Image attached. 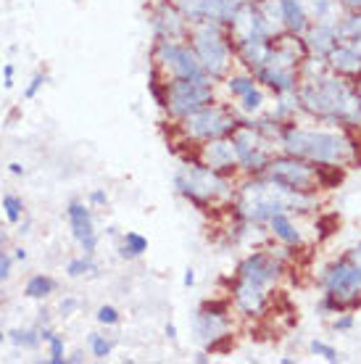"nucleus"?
<instances>
[{
  "label": "nucleus",
  "instance_id": "nucleus-63",
  "mask_svg": "<svg viewBox=\"0 0 361 364\" xmlns=\"http://www.w3.org/2000/svg\"><path fill=\"white\" fill-rule=\"evenodd\" d=\"M245 3H262V0H245Z\"/></svg>",
  "mask_w": 361,
  "mask_h": 364
},
{
  "label": "nucleus",
  "instance_id": "nucleus-40",
  "mask_svg": "<svg viewBox=\"0 0 361 364\" xmlns=\"http://www.w3.org/2000/svg\"><path fill=\"white\" fill-rule=\"evenodd\" d=\"M48 346V362L50 364H66V343H63V336L53 333V336L45 341Z\"/></svg>",
  "mask_w": 361,
  "mask_h": 364
},
{
  "label": "nucleus",
  "instance_id": "nucleus-1",
  "mask_svg": "<svg viewBox=\"0 0 361 364\" xmlns=\"http://www.w3.org/2000/svg\"><path fill=\"white\" fill-rule=\"evenodd\" d=\"M298 111L319 124L361 129V98L353 80L327 72L314 80H301L296 87Z\"/></svg>",
  "mask_w": 361,
  "mask_h": 364
},
{
  "label": "nucleus",
  "instance_id": "nucleus-41",
  "mask_svg": "<svg viewBox=\"0 0 361 364\" xmlns=\"http://www.w3.org/2000/svg\"><path fill=\"white\" fill-rule=\"evenodd\" d=\"M95 322L103 325V328H117L119 322H122V311H119L117 306H111V304H103V306H98V311H95Z\"/></svg>",
  "mask_w": 361,
  "mask_h": 364
},
{
  "label": "nucleus",
  "instance_id": "nucleus-37",
  "mask_svg": "<svg viewBox=\"0 0 361 364\" xmlns=\"http://www.w3.org/2000/svg\"><path fill=\"white\" fill-rule=\"evenodd\" d=\"M327 72H330V69H327V61L319 58V55H306L298 64L301 80H314V77H322V74H327Z\"/></svg>",
  "mask_w": 361,
  "mask_h": 364
},
{
  "label": "nucleus",
  "instance_id": "nucleus-7",
  "mask_svg": "<svg viewBox=\"0 0 361 364\" xmlns=\"http://www.w3.org/2000/svg\"><path fill=\"white\" fill-rule=\"evenodd\" d=\"M237 124H240V117L235 114L232 106H227L222 100H211L203 109L193 111L185 119L174 122V129L180 135L182 146L195 148L206 140H214V137L232 135V129Z\"/></svg>",
  "mask_w": 361,
  "mask_h": 364
},
{
  "label": "nucleus",
  "instance_id": "nucleus-60",
  "mask_svg": "<svg viewBox=\"0 0 361 364\" xmlns=\"http://www.w3.org/2000/svg\"><path fill=\"white\" fill-rule=\"evenodd\" d=\"M298 359H293V356H280V364H296Z\"/></svg>",
  "mask_w": 361,
  "mask_h": 364
},
{
  "label": "nucleus",
  "instance_id": "nucleus-29",
  "mask_svg": "<svg viewBox=\"0 0 361 364\" xmlns=\"http://www.w3.org/2000/svg\"><path fill=\"white\" fill-rule=\"evenodd\" d=\"M58 291V282L50 274H32L27 282H24V296L29 301H45L50 299L53 293Z\"/></svg>",
  "mask_w": 361,
  "mask_h": 364
},
{
  "label": "nucleus",
  "instance_id": "nucleus-2",
  "mask_svg": "<svg viewBox=\"0 0 361 364\" xmlns=\"http://www.w3.org/2000/svg\"><path fill=\"white\" fill-rule=\"evenodd\" d=\"M230 203H232L235 219L266 228V219L277 211L311 214L319 206V198L316 193L290 191L280 182L269 180L266 174H256V177H243L240 182H235V196Z\"/></svg>",
  "mask_w": 361,
  "mask_h": 364
},
{
  "label": "nucleus",
  "instance_id": "nucleus-44",
  "mask_svg": "<svg viewBox=\"0 0 361 364\" xmlns=\"http://www.w3.org/2000/svg\"><path fill=\"white\" fill-rule=\"evenodd\" d=\"M308 348H311L316 356H322L325 362H330V364H338L340 359H343V356L338 354V348L330 346V343H325V341H311V343H308Z\"/></svg>",
  "mask_w": 361,
  "mask_h": 364
},
{
  "label": "nucleus",
  "instance_id": "nucleus-19",
  "mask_svg": "<svg viewBox=\"0 0 361 364\" xmlns=\"http://www.w3.org/2000/svg\"><path fill=\"white\" fill-rule=\"evenodd\" d=\"M253 77H256V82L262 85L264 90L269 92H296V87L301 82V74L296 66H285L280 61H271V58Z\"/></svg>",
  "mask_w": 361,
  "mask_h": 364
},
{
  "label": "nucleus",
  "instance_id": "nucleus-26",
  "mask_svg": "<svg viewBox=\"0 0 361 364\" xmlns=\"http://www.w3.org/2000/svg\"><path fill=\"white\" fill-rule=\"evenodd\" d=\"M298 114V100H296V92H274V103L266 106L262 117H266L271 124H285V122H293V117Z\"/></svg>",
  "mask_w": 361,
  "mask_h": 364
},
{
  "label": "nucleus",
  "instance_id": "nucleus-24",
  "mask_svg": "<svg viewBox=\"0 0 361 364\" xmlns=\"http://www.w3.org/2000/svg\"><path fill=\"white\" fill-rule=\"evenodd\" d=\"M280 11H282V32L301 37L306 32L308 24H311L303 0H280Z\"/></svg>",
  "mask_w": 361,
  "mask_h": 364
},
{
  "label": "nucleus",
  "instance_id": "nucleus-54",
  "mask_svg": "<svg viewBox=\"0 0 361 364\" xmlns=\"http://www.w3.org/2000/svg\"><path fill=\"white\" fill-rule=\"evenodd\" d=\"M182 285H185V288H193V285H195V269H185V274H182Z\"/></svg>",
  "mask_w": 361,
  "mask_h": 364
},
{
  "label": "nucleus",
  "instance_id": "nucleus-31",
  "mask_svg": "<svg viewBox=\"0 0 361 364\" xmlns=\"http://www.w3.org/2000/svg\"><path fill=\"white\" fill-rule=\"evenodd\" d=\"M306 6V14L311 21H338V16L343 14L340 3L338 0H303Z\"/></svg>",
  "mask_w": 361,
  "mask_h": 364
},
{
  "label": "nucleus",
  "instance_id": "nucleus-46",
  "mask_svg": "<svg viewBox=\"0 0 361 364\" xmlns=\"http://www.w3.org/2000/svg\"><path fill=\"white\" fill-rule=\"evenodd\" d=\"M353 325H356V317H353V311H340V314L333 319V330H335V333H348Z\"/></svg>",
  "mask_w": 361,
  "mask_h": 364
},
{
  "label": "nucleus",
  "instance_id": "nucleus-48",
  "mask_svg": "<svg viewBox=\"0 0 361 364\" xmlns=\"http://www.w3.org/2000/svg\"><path fill=\"white\" fill-rule=\"evenodd\" d=\"M14 256L6 251V248H0V282H6L11 277V272H14Z\"/></svg>",
  "mask_w": 361,
  "mask_h": 364
},
{
  "label": "nucleus",
  "instance_id": "nucleus-43",
  "mask_svg": "<svg viewBox=\"0 0 361 364\" xmlns=\"http://www.w3.org/2000/svg\"><path fill=\"white\" fill-rule=\"evenodd\" d=\"M48 82H50V74H45V72L32 74V80H29L27 87H24V100H35L37 95H40V90H43Z\"/></svg>",
  "mask_w": 361,
  "mask_h": 364
},
{
  "label": "nucleus",
  "instance_id": "nucleus-14",
  "mask_svg": "<svg viewBox=\"0 0 361 364\" xmlns=\"http://www.w3.org/2000/svg\"><path fill=\"white\" fill-rule=\"evenodd\" d=\"M66 222H69L74 243L80 246L82 254L95 256V251L100 246V235L95 230V209L85 200H69L66 203Z\"/></svg>",
  "mask_w": 361,
  "mask_h": 364
},
{
  "label": "nucleus",
  "instance_id": "nucleus-32",
  "mask_svg": "<svg viewBox=\"0 0 361 364\" xmlns=\"http://www.w3.org/2000/svg\"><path fill=\"white\" fill-rule=\"evenodd\" d=\"M9 343H14L21 351H37L40 348V328H14L11 333H6Z\"/></svg>",
  "mask_w": 361,
  "mask_h": 364
},
{
  "label": "nucleus",
  "instance_id": "nucleus-28",
  "mask_svg": "<svg viewBox=\"0 0 361 364\" xmlns=\"http://www.w3.org/2000/svg\"><path fill=\"white\" fill-rule=\"evenodd\" d=\"M256 85H259L256 82V77H253L251 72H245V69H240V72H230L225 80H222V87H225L227 98H232V100L243 98L245 92H251Z\"/></svg>",
  "mask_w": 361,
  "mask_h": 364
},
{
  "label": "nucleus",
  "instance_id": "nucleus-25",
  "mask_svg": "<svg viewBox=\"0 0 361 364\" xmlns=\"http://www.w3.org/2000/svg\"><path fill=\"white\" fill-rule=\"evenodd\" d=\"M172 3L180 9V14L188 18L190 24L203 21V18L219 21V6H222V0H172Z\"/></svg>",
  "mask_w": 361,
  "mask_h": 364
},
{
  "label": "nucleus",
  "instance_id": "nucleus-56",
  "mask_svg": "<svg viewBox=\"0 0 361 364\" xmlns=\"http://www.w3.org/2000/svg\"><path fill=\"white\" fill-rule=\"evenodd\" d=\"M163 333H166V338H169V341H177V325H174V322H169V325L163 328Z\"/></svg>",
  "mask_w": 361,
  "mask_h": 364
},
{
  "label": "nucleus",
  "instance_id": "nucleus-18",
  "mask_svg": "<svg viewBox=\"0 0 361 364\" xmlns=\"http://www.w3.org/2000/svg\"><path fill=\"white\" fill-rule=\"evenodd\" d=\"M230 304H232L237 314L245 319L262 317L264 311H266V306H269V288L256 285V282H251V280H243V277H235Z\"/></svg>",
  "mask_w": 361,
  "mask_h": 364
},
{
  "label": "nucleus",
  "instance_id": "nucleus-20",
  "mask_svg": "<svg viewBox=\"0 0 361 364\" xmlns=\"http://www.w3.org/2000/svg\"><path fill=\"white\" fill-rule=\"evenodd\" d=\"M301 40L306 46V53L319 55V58H327V53L340 43L333 21H311L306 27V32L301 35Z\"/></svg>",
  "mask_w": 361,
  "mask_h": 364
},
{
  "label": "nucleus",
  "instance_id": "nucleus-36",
  "mask_svg": "<svg viewBox=\"0 0 361 364\" xmlns=\"http://www.w3.org/2000/svg\"><path fill=\"white\" fill-rule=\"evenodd\" d=\"M87 348H90L92 359L106 362V359L114 354V341H111V338H106L103 333H90V336H87Z\"/></svg>",
  "mask_w": 361,
  "mask_h": 364
},
{
  "label": "nucleus",
  "instance_id": "nucleus-10",
  "mask_svg": "<svg viewBox=\"0 0 361 364\" xmlns=\"http://www.w3.org/2000/svg\"><path fill=\"white\" fill-rule=\"evenodd\" d=\"M151 66L161 72L163 80H190L206 74L188 40H153Z\"/></svg>",
  "mask_w": 361,
  "mask_h": 364
},
{
  "label": "nucleus",
  "instance_id": "nucleus-42",
  "mask_svg": "<svg viewBox=\"0 0 361 364\" xmlns=\"http://www.w3.org/2000/svg\"><path fill=\"white\" fill-rule=\"evenodd\" d=\"M338 228H340V217H338V214H325V217L316 219V237H319V240H327Z\"/></svg>",
  "mask_w": 361,
  "mask_h": 364
},
{
  "label": "nucleus",
  "instance_id": "nucleus-3",
  "mask_svg": "<svg viewBox=\"0 0 361 364\" xmlns=\"http://www.w3.org/2000/svg\"><path fill=\"white\" fill-rule=\"evenodd\" d=\"M274 140L277 151L298 156L314 166H359V140L343 127H298L296 122H285Z\"/></svg>",
  "mask_w": 361,
  "mask_h": 364
},
{
  "label": "nucleus",
  "instance_id": "nucleus-61",
  "mask_svg": "<svg viewBox=\"0 0 361 364\" xmlns=\"http://www.w3.org/2000/svg\"><path fill=\"white\" fill-rule=\"evenodd\" d=\"M353 85H356V92H359V98H361V74L356 77V80H353Z\"/></svg>",
  "mask_w": 361,
  "mask_h": 364
},
{
  "label": "nucleus",
  "instance_id": "nucleus-55",
  "mask_svg": "<svg viewBox=\"0 0 361 364\" xmlns=\"http://www.w3.org/2000/svg\"><path fill=\"white\" fill-rule=\"evenodd\" d=\"M16 228H18V235H29V232H32V222H29V219H21Z\"/></svg>",
  "mask_w": 361,
  "mask_h": 364
},
{
  "label": "nucleus",
  "instance_id": "nucleus-30",
  "mask_svg": "<svg viewBox=\"0 0 361 364\" xmlns=\"http://www.w3.org/2000/svg\"><path fill=\"white\" fill-rule=\"evenodd\" d=\"M117 251L124 262H135V259L145 256V251H148V237L135 232V230H129V232H124V235L119 237Z\"/></svg>",
  "mask_w": 361,
  "mask_h": 364
},
{
  "label": "nucleus",
  "instance_id": "nucleus-49",
  "mask_svg": "<svg viewBox=\"0 0 361 364\" xmlns=\"http://www.w3.org/2000/svg\"><path fill=\"white\" fill-rule=\"evenodd\" d=\"M14 77H16V66L11 64H3V69H0V82H3V87L6 90H11L14 87Z\"/></svg>",
  "mask_w": 361,
  "mask_h": 364
},
{
  "label": "nucleus",
  "instance_id": "nucleus-52",
  "mask_svg": "<svg viewBox=\"0 0 361 364\" xmlns=\"http://www.w3.org/2000/svg\"><path fill=\"white\" fill-rule=\"evenodd\" d=\"M85 362H87L85 351H72V354H66V364H85Z\"/></svg>",
  "mask_w": 361,
  "mask_h": 364
},
{
  "label": "nucleus",
  "instance_id": "nucleus-8",
  "mask_svg": "<svg viewBox=\"0 0 361 364\" xmlns=\"http://www.w3.org/2000/svg\"><path fill=\"white\" fill-rule=\"evenodd\" d=\"M211 100H217V82L208 74L190 77V80H163L161 111L172 124L193 111L203 109Z\"/></svg>",
  "mask_w": 361,
  "mask_h": 364
},
{
  "label": "nucleus",
  "instance_id": "nucleus-47",
  "mask_svg": "<svg viewBox=\"0 0 361 364\" xmlns=\"http://www.w3.org/2000/svg\"><path fill=\"white\" fill-rule=\"evenodd\" d=\"M87 203H90L92 209H106L109 206V193H106V188H92L87 193Z\"/></svg>",
  "mask_w": 361,
  "mask_h": 364
},
{
  "label": "nucleus",
  "instance_id": "nucleus-33",
  "mask_svg": "<svg viewBox=\"0 0 361 364\" xmlns=\"http://www.w3.org/2000/svg\"><path fill=\"white\" fill-rule=\"evenodd\" d=\"M335 29H338V40H353V37L361 35V11H343L338 21H335Z\"/></svg>",
  "mask_w": 361,
  "mask_h": 364
},
{
  "label": "nucleus",
  "instance_id": "nucleus-34",
  "mask_svg": "<svg viewBox=\"0 0 361 364\" xmlns=\"http://www.w3.org/2000/svg\"><path fill=\"white\" fill-rule=\"evenodd\" d=\"M63 272L66 277H72V280H80V277H92V274L98 272V264H95V259L92 254H82V256H74L66 262L63 267Z\"/></svg>",
  "mask_w": 361,
  "mask_h": 364
},
{
  "label": "nucleus",
  "instance_id": "nucleus-27",
  "mask_svg": "<svg viewBox=\"0 0 361 364\" xmlns=\"http://www.w3.org/2000/svg\"><path fill=\"white\" fill-rule=\"evenodd\" d=\"M266 106H269L266 90H264L262 85H256L251 92H245L243 98H237V103L232 106V109H235V114L243 119V122H248V119L262 117L264 111H266Z\"/></svg>",
  "mask_w": 361,
  "mask_h": 364
},
{
  "label": "nucleus",
  "instance_id": "nucleus-9",
  "mask_svg": "<svg viewBox=\"0 0 361 364\" xmlns=\"http://www.w3.org/2000/svg\"><path fill=\"white\" fill-rule=\"evenodd\" d=\"M232 143L237 151V172L243 177L264 174L269 166V159L277 154V140L256 127L253 122H243L232 129Z\"/></svg>",
  "mask_w": 361,
  "mask_h": 364
},
{
  "label": "nucleus",
  "instance_id": "nucleus-16",
  "mask_svg": "<svg viewBox=\"0 0 361 364\" xmlns=\"http://www.w3.org/2000/svg\"><path fill=\"white\" fill-rule=\"evenodd\" d=\"M227 32L232 37V43H243V40H271L274 29L269 21L264 18L262 9L256 3H243L232 21L227 24Z\"/></svg>",
  "mask_w": 361,
  "mask_h": 364
},
{
  "label": "nucleus",
  "instance_id": "nucleus-50",
  "mask_svg": "<svg viewBox=\"0 0 361 364\" xmlns=\"http://www.w3.org/2000/svg\"><path fill=\"white\" fill-rule=\"evenodd\" d=\"M11 256H14V262H16V264H24L29 254H27V248H24V246H16L14 251H11Z\"/></svg>",
  "mask_w": 361,
  "mask_h": 364
},
{
  "label": "nucleus",
  "instance_id": "nucleus-59",
  "mask_svg": "<svg viewBox=\"0 0 361 364\" xmlns=\"http://www.w3.org/2000/svg\"><path fill=\"white\" fill-rule=\"evenodd\" d=\"M348 43H351V46L361 53V35H359V37H353V40H348Z\"/></svg>",
  "mask_w": 361,
  "mask_h": 364
},
{
  "label": "nucleus",
  "instance_id": "nucleus-22",
  "mask_svg": "<svg viewBox=\"0 0 361 364\" xmlns=\"http://www.w3.org/2000/svg\"><path fill=\"white\" fill-rule=\"evenodd\" d=\"M266 230H269V237H274L277 243L288 248H301L303 246V232H301L298 222L290 211H277L266 219Z\"/></svg>",
  "mask_w": 361,
  "mask_h": 364
},
{
  "label": "nucleus",
  "instance_id": "nucleus-45",
  "mask_svg": "<svg viewBox=\"0 0 361 364\" xmlns=\"http://www.w3.org/2000/svg\"><path fill=\"white\" fill-rule=\"evenodd\" d=\"M80 311V299L77 296H63L61 301H58V314H61L63 319L74 317Z\"/></svg>",
  "mask_w": 361,
  "mask_h": 364
},
{
  "label": "nucleus",
  "instance_id": "nucleus-17",
  "mask_svg": "<svg viewBox=\"0 0 361 364\" xmlns=\"http://www.w3.org/2000/svg\"><path fill=\"white\" fill-rule=\"evenodd\" d=\"M193 156L198 159L200 164H206L208 169H217V172L230 174V177L237 174V151L230 135L200 143V146H195V154Z\"/></svg>",
  "mask_w": 361,
  "mask_h": 364
},
{
  "label": "nucleus",
  "instance_id": "nucleus-23",
  "mask_svg": "<svg viewBox=\"0 0 361 364\" xmlns=\"http://www.w3.org/2000/svg\"><path fill=\"white\" fill-rule=\"evenodd\" d=\"M235 46V64H240V69L256 74L271 53V40H243V43H232Z\"/></svg>",
  "mask_w": 361,
  "mask_h": 364
},
{
  "label": "nucleus",
  "instance_id": "nucleus-38",
  "mask_svg": "<svg viewBox=\"0 0 361 364\" xmlns=\"http://www.w3.org/2000/svg\"><path fill=\"white\" fill-rule=\"evenodd\" d=\"M345 177L343 166H319V191H333Z\"/></svg>",
  "mask_w": 361,
  "mask_h": 364
},
{
  "label": "nucleus",
  "instance_id": "nucleus-11",
  "mask_svg": "<svg viewBox=\"0 0 361 364\" xmlns=\"http://www.w3.org/2000/svg\"><path fill=\"white\" fill-rule=\"evenodd\" d=\"M193 333L198 343L214 354L222 341L232 338V317H230V304L227 301H206L195 314H193Z\"/></svg>",
  "mask_w": 361,
  "mask_h": 364
},
{
  "label": "nucleus",
  "instance_id": "nucleus-35",
  "mask_svg": "<svg viewBox=\"0 0 361 364\" xmlns=\"http://www.w3.org/2000/svg\"><path fill=\"white\" fill-rule=\"evenodd\" d=\"M0 209H3L6 222L14 225V228L24 219V200L18 198V196H14V193H6V196L0 198Z\"/></svg>",
  "mask_w": 361,
  "mask_h": 364
},
{
  "label": "nucleus",
  "instance_id": "nucleus-12",
  "mask_svg": "<svg viewBox=\"0 0 361 364\" xmlns=\"http://www.w3.org/2000/svg\"><path fill=\"white\" fill-rule=\"evenodd\" d=\"M266 177L274 182H280L290 191H301V193H316L319 191V166L308 164L298 156L290 154H277L269 159V166H266Z\"/></svg>",
  "mask_w": 361,
  "mask_h": 364
},
{
  "label": "nucleus",
  "instance_id": "nucleus-39",
  "mask_svg": "<svg viewBox=\"0 0 361 364\" xmlns=\"http://www.w3.org/2000/svg\"><path fill=\"white\" fill-rule=\"evenodd\" d=\"M259 9H262L264 18L269 21V27L274 29V35L282 32V11H280V0H262V3H256Z\"/></svg>",
  "mask_w": 361,
  "mask_h": 364
},
{
  "label": "nucleus",
  "instance_id": "nucleus-4",
  "mask_svg": "<svg viewBox=\"0 0 361 364\" xmlns=\"http://www.w3.org/2000/svg\"><path fill=\"white\" fill-rule=\"evenodd\" d=\"M322 288L319 311L322 314H340L353 311L361 306V240L348 254L340 256L338 262L327 264L322 274L316 277Z\"/></svg>",
  "mask_w": 361,
  "mask_h": 364
},
{
  "label": "nucleus",
  "instance_id": "nucleus-6",
  "mask_svg": "<svg viewBox=\"0 0 361 364\" xmlns=\"http://www.w3.org/2000/svg\"><path fill=\"white\" fill-rule=\"evenodd\" d=\"M188 43L193 46L195 55H198L203 72L214 82H222L227 74L232 72V66H235V46H232V37H230L225 24H219L214 18L195 21V24H190Z\"/></svg>",
  "mask_w": 361,
  "mask_h": 364
},
{
  "label": "nucleus",
  "instance_id": "nucleus-53",
  "mask_svg": "<svg viewBox=\"0 0 361 364\" xmlns=\"http://www.w3.org/2000/svg\"><path fill=\"white\" fill-rule=\"evenodd\" d=\"M343 11H361V0H338Z\"/></svg>",
  "mask_w": 361,
  "mask_h": 364
},
{
  "label": "nucleus",
  "instance_id": "nucleus-15",
  "mask_svg": "<svg viewBox=\"0 0 361 364\" xmlns=\"http://www.w3.org/2000/svg\"><path fill=\"white\" fill-rule=\"evenodd\" d=\"M148 24L153 40H188L190 21L180 14L172 0H156L148 11Z\"/></svg>",
  "mask_w": 361,
  "mask_h": 364
},
{
  "label": "nucleus",
  "instance_id": "nucleus-5",
  "mask_svg": "<svg viewBox=\"0 0 361 364\" xmlns=\"http://www.w3.org/2000/svg\"><path fill=\"white\" fill-rule=\"evenodd\" d=\"M174 191L182 198L190 200L198 209H211L219 203H230L235 196V180L230 174H222L217 169H208L200 164L195 156H185L174 172Z\"/></svg>",
  "mask_w": 361,
  "mask_h": 364
},
{
  "label": "nucleus",
  "instance_id": "nucleus-58",
  "mask_svg": "<svg viewBox=\"0 0 361 364\" xmlns=\"http://www.w3.org/2000/svg\"><path fill=\"white\" fill-rule=\"evenodd\" d=\"M6 243H9V232L0 228V248H6Z\"/></svg>",
  "mask_w": 361,
  "mask_h": 364
},
{
  "label": "nucleus",
  "instance_id": "nucleus-21",
  "mask_svg": "<svg viewBox=\"0 0 361 364\" xmlns=\"http://www.w3.org/2000/svg\"><path fill=\"white\" fill-rule=\"evenodd\" d=\"M325 61L330 72L338 74V77H345V80H356L361 74V53L351 43H345V40H340V43L327 53Z\"/></svg>",
  "mask_w": 361,
  "mask_h": 364
},
{
  "label": "nucleus",
  "instance_id": "nucleus-51",
  "mask_svg": "<svg viewBox=\"0 0 361 364\" xmlns=\"http://www.w3.org/2000/svg\"><path fill=\"white\" fill-rule=\"evenodd\" d=\"M9 174H14V177H24V174H27V166L21 164V161H11Z\"/></svg>",
  "mask_w": 361,
  "mask_h": 364
},
{
  "label": "nucleus",
  "instance_id": "nucleus-62",
  "mask_svg": "<svg viewBox=\"0 0 361 364\" xmlns=\"http://www.w3.org/2000/svg\"><path fill=\"white\" fill-rule=\"evenodd\" d=\"M6 341H9V338H6V333H3V330H0V346H3V343H6Z\"/></svg>",
  "mask_w": 361,
  "mask_h": 364
},
{
  "label": "nucleus",
  "instance_id": "nucleus-13",
  "mask_svg": "<svg viewBox=\"0 0 361 364\" xmlns=\"http://www.w3.org/2000/svg\"><path fill=\"white\" fill-rule=\"evenodd\" d=\"M285 274V262H280L271 251H251L245 254L240 262H237L235 277H243V280H251L256 285H264V288H271L277 285Z\"/></svg>",
  "mask_w": 361,
  "mask_h": 364
},
{
  "label": "nucleus",
  "instance_id": "nucleus-57",
  "mask_svg": "<svg viewBox=\"0 0 361 364\" xmlns=\"http://www.w3.org/2000/svg\"><path fill=\"white\" fill-rule=\"evenodd\" d=\"M193 359H195L198 364H208V362H211V354H208V351H198V354L193 356Z\"/></svg>",
  "mask_w": 361,
  "mask_h": 364
}]
</instances>
